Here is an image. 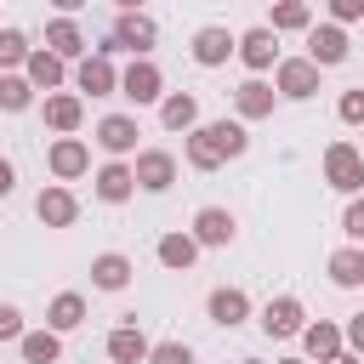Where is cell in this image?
I'll use <instances>...</instances> for the list:
<instances>
[{
  "label": "cell",
  "instance_id": "7",
  "mask_svg": "<svg viewBox=\"0 0 364 364\" xmlns=\"http://www.w3.org/2000/svg\"><path fill=\"white\" fill-rule=\"evenodd\" d=\"M74 91H91V97H119V68H114V57L85 51V57L74 63Z\"/></svg>",
  "mask_w": 364,
  "mask_h": 364
},
{
  "label": "cell",
  "instance_id": "5",
  "mask_svg": "<svg viewBox=\"0 0 364 364\" xmlns=\"http://www.w3.org/2000/svg\"><path fill=\"white\" fill-rule=\"evenodd\" d=\"M119 97L136 102V108H142V102H159V97H165V74H159V63H154V57H131V68L119 74Z\"/></svg>",
  "mask_w": 364,
  "mask_h": 364
},
{
  "label": "cell",
  "instance_id": "39",
  "mask_svg": "<svg viewBox=\"0 0 364 364\" xmlns=\"http://www.w3.org/2000/svg\"><path fill=\"white\" fill-rule=\"evenodd\" d=\"M341 347H347V353H358V358H364V313H353V318H347V324H341Z\"/></svg>",
  "mask_w": 364,
  "mask_h": 364
},
{
  "label": "cell",
  "instance_id": "29",
  "mask_svg": "<svg viewBox=\"0 0 364 364\" xmlns=\"http://www.w3.org/2000/svg\"><path fill=\"white\" fill-rule=\"evenodd\" d=\"M273 34H307L313 28V0H273Z\"/></svg>",
  "mask_w": 364,
  "mask_h": 364
},
{
  "label": "cell",
  "instance_id": "28",
  "mask_svg": "<svg viewBox=\"0 0 364 364\" xmlns=\"http://www.w3.org/2000/svg\"><path fill=\"white\" fill-rule=\"evenodd\" d=\"M205 131H210V142H216L222 165H228V159H239V154L250 148V131H245V119H210Z\"/></svg>",
  "mask_w": 364,
  "mask_h": 364
},
{
  "label": "cell",
  "instance_id": "27",
  "mask_svg": "<svg viewBox=\"0 0 364 364\" xmlns=\"http://www.w3.org/2000/svg\"><path fill=\"white\" fill-rule=\"evenodd\" d=\"M17 353H23V364H57L63 358V336L57 330H23Z\"/></svg>",
  "mask_w": 364,
  "mask_h": 364
},
{
  "label": "cell",
  "instance_id": "41",
  "mask_svg": "<svg viewBox=\"0 0 364 364\" xmlns=\"http://www.w3.org/2000/svg\"><path fill=\"white\" fill-rule=\"evenodd\" d=\"M324 364H364V358H358V353H347V347H341V353H330V358H324Z\"/></svg>",
  "mask_w": 364,
  "mask_h": 364
},
{
  "label": "cell",
  "instance_id": "12",
  "mask_svg": "<svg viewBox=\"0 0 364 364\" xmlns=\"http://www.w3.org/2000/svg\"><path fill=\"white\" fill-rule=\"evenodd\" d=\"M347 28L341 23H313L307 28V63H318V68H336V63H347Z\"/></svg>",
  "mask_w": 364,
  "mask_h": 364
},
{
  "label": "cell",
  "instance_id": "1",
  "mask_svg": "<svg viewBox=\"0 0 364 364\" xmlns=\"http://www.w3.org/2000/svg\"><path fill=\"white\" fill-rule=\"evenodd\" d=\"M159 46V23L148 17V11H119L114 17V28H108V40L97 46L102 57H114V51H131V57H148Z\"/></svg>",
  "mask_w": 364,
  "mask_h": 364
},
{
  "label": "cell",
  "instance_id": "38",
  "mask_svg": "<svg viewBox=\"0 0 364 364\" xmlns=\"http://www.w3.org/2000/svg\"><path fill=\"white\" fill-rule=\"evenodd\" d=\"M23 336V313H17V301H0V341H17Z\"/></svg>",
  "mask_w": 364,
  "mask_h": 364
},
{
  "label": "cell",
  "instance_id": "35",
  "mask_svg": "<svg viewBox=\"0 0 364 364\" xmlns=\"http://www.w3.org/2000/svg\"><path fill=\"white\" fill-rule=\"evenodd\" d=\"M341 233H347L353 245H364V193L347 199V210H341Z\"/></svg>",
  "mask_w": 364,
  "mask_h": 364
},
{
  "label": "cell",
  "instance_id": "20",
  "mask_svg": "<svg viewBox=\"0 0 364 364\" xmlns=\"http://www.w3.org/2000/svg\"><path fill=\"white\" fill-rule=\"evenodd\" d=\"M131 273H136V267H131L125 250H102V256H91V284L108 290V296H119V290L131 284Z\"/></svg>",
  "mask_w": 364,
  "mask_h": 364
},
{
  "label": "cell",
  "instance_id": "19",
  "mask_svg": "<svg viewBox=\"0 0 364 364\" xmlns=\"http://www.w3.org/2000/svg\"><path fill=\"white\" fill-rule=\"evenodd\" d=\"M148 353H154V341L142 336L136 318H125L119 330H108V358L114 364H148Z\"/></svg>",
  "mask_w": 364,
  "mask_h": 364
},
{
  "label": "cell",
  "instance_id": "6",
  "mask_svg": "<svg viewBox=\"0 0 364 364\" xmlns=\"http://www.w3.org/2000/svg\"><path fill=\"white\" fill-rule=\"evenodd\" d=\"M131 176H136L142 193H165V188L176 182V154H171V148H136Z\"/></svg>",
  "mask_w": 364,
  "mask_h": 364
},
{
  "label": "cell",
  "instance_id": "9",
  "mask_svg": "<svg viewBox=\"0 0 364 364\" xmlns=\"http://www.w3.org/2000/svg\"><path fill=\"white\" fill-rule=\"evenodd\" d=\"M233 57H239V63H245L250 74H267V68L279 63V34H273L267 23H256V28H245V34H239Z\"/></svg>",
  "mask_w": 364,
  "mask_h": 364
},
{
  "label": "cell",
  "instance_id": "13",
  "mask_svg": "<svg viewBox=\"0 0 364 364\" xmlns=\"http://www.w3.org/2000/svg\"><path fill=\"white\" fill-rule=\"evenodd\" d=\"M40 119H46L57 136H74L80 119H85V97H80V91H51V97H40Z\"/></svg>",
  "mask_w": 364,
  "mask_h": 364
},
{
  "label": "cell",
  "instance_id": "11",
  "mask_svg": "<svg viewBox=\"0 0 364 364\" xmlns=\"http://www.w3.org/2000/svg\"><path fill=\"white\" fill-rule=\"evenodd\" d=\"M273 341H290V336H301V324H307V307L296 301V296H273V301H262V318H256Z\"/></svg>",
  "mask_w": 364,
  "mask_h": 364
},
{
  "label": "cell",
  "instance_id": "24",
  "mask_svg": "<svg viewBox=\"0 0 364 364\" xmlns=\"http://www.w3.org/2000/svg\"><path fill=\"white\" fill-rule=\"evenodd\" d=\"M159 125L188 136V131L199 125V97H193V91H165V97H159Z\"/></svg>",
  "mask_w": 364,
  "mask_h": 364
},
{
  "label": "cell",
  "instance_id": "2",
  "mask_svg": "<svg viewBox=\"0 0 364 364\" xmlns=\"http://www.w3.org/2000/svg\"><path fill=\"white\" fill-rule=\"evenodd\" d=\"M318 63H307V57H279L273 63V91L284 97V102H307V97H318Z\"/></svg>",
  "mask_w": 364,
  "mask_h": 364
},
{
  "label": "cell",
  "instance_id": "15",
  "mask_svg": "<svg viewBox=\"0 0 364 364\" xmlns=\"http://www.w3.org/2000/svg\"><path fill=\"white\" fill-rule=\"evenodd\" d=\"M91 193H97L102 205H125V199L136 193L131 159H108V165H97V176H91Z\"/></svg>",
  "mask_w": 364,
  "mask_h": 364
},
{
  "label": "cell",
  "instance_id": "3",
  "mask_svg": "<svg viewBox=\"0 0 364 364\" xmlns=\"http://www.w3.org/2000/svg\"><path fill=\"white\" fill-rule=\"evenodd\" d=\"M324 182L336 188V193H364V154L353 148V142H330L324 148Z\"/></svg>",
  "mask_w": 364,
  "mask_h": 364
},
{
  "label": "cell",
  "instance_id": "32",
  "mask_svg": "<svg viewBox=\"0 0 364 364\" xmlns=\"http://www.w3.org/2000/svg\"><path fill=\"white\" fill-rule=\"evenodd\" d=\"M34 108V85L23 74H0V114H28Z\"/></svg>",
  "mask_w": 364,
  "mask_h": 364
},
{
  "label": "cell",
  "instance_id": "22",
  "mask_svg": "<svg viewBox=\"0 0 364 364\" xmlns=\"http://www.w3.org/2000/svg\"><path fill=\"white\" fill-rule=\"evenodd\" d=\"M324 273H330L336 290H364V245H341V250H330Z\"/></svg>",
  "mask_w": 364,
  "mask_h": 364
},
{
  "label": "cell",
  "instance_id": "31",
  "mask_svg": "<svg viewBox=\"0 0 364 364\" xmlns=\"http://www.w3.org/2000/svg\"><path fill=\"white\" fill-rule=\"evenodd\" d=\"M182 159H188L193 171H216V165H222V154H216V142H210L205 125H193V131L182 136Z\"/></svg>",
  "mask_w": 364,
  "mask_h": 364
},
{
  "label": "cell",
  "instance_id": "43",
  "mask_svg": "<svg viewBox=\"0 0 364 364\" xmlns=\"http://www.w3.org/2000/svg\"><path fill=\"white\" fill-rule=\"evenodd\" d=\"M114 6H119V11H142L148 0H114Z\"/></svg>",
  "mask_w": 364,
  "mask_h": 364
},
{
  "label": "cell",
  "instance_id": "36",
  "mask_svg": "<svg viewBox=\"0 0 364 364\" xmlns=\"http://www.w3.org/2000/svg\"><path fill=\"white\" fill-rule=\"evenodd\" d=\"M336 114H341L347 125H364V85H358V91H341V102H336Z\"/></svg>",
  "mask_w": 364,
  "mask_h": 364
},
{
  "label": "cell",
  "instance_id": "14",
  "mask_svg": "<svg viewBox=\"0 0 364 364\" xmlns=\"http://www.w3.org/2000/svg\"><path fill=\"white\" fill-rule=\"evenodd\" d=\"M34 216H40L46 228H74V222H80V199H74V188H63V182L40 188V193H34Z\"/></svg>",
  "mask_w": 364,
  "mask_h": 364
},
{
  "label": "cell",
  "instance_id": "42",
  "mask_svg": "<svg viewBox=\"0 0 364 364\" xmlns=\"http://www.w3.org/2000/svg\"><path fill=\"white\" fill-rule=\"evenodd\" d=\"M51 6H57L63 17H74V11H80V6H91V0H51Z\"/></svg>",
  "mask_w": 364,
  "mask_h": 364
},
{
  "label": "cell",
  "instance_id": "23",
  "mask_svg": "<svg viewBox=\"0 0 364 364\" xmlns=\"http://www.w3.org/2000/svg\"><path fill=\"white\" fill-rule=\"evenodd\" d=\"M46 51H57L63 63H80L85 57V28L74 17H51L46 23Z\"/></svg>",
  "mask_w": 364,
  "mask_h": 364
},
{
  "label": "cell",
  "instance_id": "16",
  "mask_svg": "<svg viewBox=\"0 0 364 364\" xmlns=\"http://www.w3.org/2000/svg\"><path fill=\"white\" fill-rule=\"evenodd\" d=\"M233 46H239V34H228L222 23H205V28L193 34V46H188V51H193V63H199V68H222V63L233 57Z\"/></svg>",
  "mask_w": 364,
  "mask_h": 364
},
{
  "label": "cell",
  "instance_id": "10",
  "mask_svg": "<svg viewBox=\"0 0 364 364\" xmlns=\"http://www.w3.org/2000/svg\"><path fill=\"white\" fill-rule=\"evenodd\" d=\"M46 165H51L57 182H80V176L91 171V148H85V136H57V142L46 148Z\"/></svg>",
  "mask_w": 364,
  "mask_h": 364
},
{
  "label": "cell",
  "instance_id": "18",
  "mask_svg": "<svg viewBox=\"0 0 364 364\" xmlns=\"http://www.w3.org/2000/svg\"><path fill=\"white\" fill-rule=\"evenodd\" d=\"M273 108H279V91H273L262 74H250L245 85H233V114H239V119H267Z\"/></svg>",
  "mask_w": 364,
  "mask_h": 364
},
{
  "label": "cell",
  "instance_id": "34",
  "mask_svg": "<svg viewBox=\"0 0 364 364\" xmlns=\"http://www.w3.org/2000/svg\"><path fill=\"white\" fill-rule=\"evenodd\" d=\"M148 364H193V347L188 341H154Z\"/></svg>",
  "mask_w": 364,
  "mask_h": 364
},
{
  "label": "cell",
  "instance_id": "21",
  "mask_svg": "<svg viewBox=\"0 0 364 364\" xmlns=\"http://www.w3.org/2000/svg\"><path fill=\"white\" fill-rule=\"evenodd\" d=\"M205 313H210V324H222V330H233V324H245V318H250V296H245L239 284H222V290H210V301H205Z\"/></svg>",
  "mask_w": 364,
  "mask_h": 364
},
{
  "label": "cell",
  "instance_id": "33",
  "mask_svg": "<svg viewBox=\"0 0 364 364\" xmlns=\"http://www.w3.org/2000/svg\"><path fill=\"white\" fill-rule=\"evenodd\" d=\"M28 51H34V46H28L23 28H0V74H17V68L28 63Z\"/></svg>",
  "mask_w": 364,
  "mask_h": 364
},
{
  "label": "cell",
  "instance_id": "30",
  "mask_svg": "<svg viewBox=\"0 0 364 364\" xmlns=\"http://www.w3.org/2000/svg\"><path fill=\"white\" fill-rule=\"evenodd\" d=\"M301 347H307V358H330V353H341V324H330V318H318V324H301Z\"/></svg>",
  "mask_w": 364,
  "mask_h": 364
},
{
  "label": "cell",
  "instance_id": "25",
  "mask_svg": "<svg viewBox=\"0 0 364 364\" xmlns=\"http://www.w3.org/2000/svg\"><path fill=\"white\" fill-rule=\"evenodd\" d=\"M80 324H85V296H80V290H57L51 307H46V330L68 336V330H80Z\"/></svg>",
  "mask_w": 364,
  "mask_h": 364
},
{
  "label": "cell",
  "instance_id": "44",
  "mask_svg": "<svg viewBox=\"0 0 364 364\" xmlns=\"http://www.w3.org/2000/svg\"><path fill=\"white\" fill-rule=\"evenodd\" d=\"M273 364H307V358H273Z\"/></svg>",
  "mask_w": 364,
  "mask_h": 364
},
{
  "label": "cell",
  "instance_id": "40",
  "mask_svg": "<svg viewBox=\"0 0 364 364\" xmlns=\"http://www.w3.org/2000/svg\"><path fill=\"white\" fill-rule=\"evenodd\" d=\"M11 188H17V165H11V159H6V154H0V199H6V193H11Z\"/></svg>",
  "mask_w": 364,
  "mask_h": 364
},
{
  "label": "cell",
  "instance_id": "37",
  "mask_svg": "<svg viewBox=\"0 0 364 364\" xmlns=\"http://www.w3.org/2000/svg\"><path fill=\"white\" fill-rule=\"evenodd\" d=\"M324 6H330V23H341V28L364 17V0H324Z\"/></svg>",
  "mask_w": 364,
  "mask_h": 364
},
{
  "label": "cell",
  "instance_id": "4",
  "mask_svg": "<svg viewBox=\"0 0 364 364\" xmlns=\"http://www.w3.org/2000/svg\"><path fill=\"white\" fill-rule=\"evenodd\" d=\"M193 245L199 250H222V245H233L239 239V216L228 210V205H205V210H193Z\"/></svg>",
  "mask_w": 364,
  "mask_h": 364
},
{
  "label": "cell",
  "instance_id": "8",
  "mask_svg": "<svg viewBox=\"0 0 364 364\" xmlns=\"http://www.w3.org/2000/svg\"><path fill=\"white\" fill-rule=\"evenodd\" d=\"M136 136H142V131H136L131 114H102L97 131H91V142H97L108 159H131V154H136Z\"/></svg>",
  "mask_w": 364,
  "mask_h": 364
},
{
  "label": "cell",
  "instance_id": "45",
  "mask_svg": "<svg viewBox=\"0 0 364 364\" xmlns=\"http://www.w3.org/2000/svg\"><path fill=\"white\" fill-rule=\"evenodd\" d=\"M267 6H273V0H267Z\"/></svg>",
  "mask_w": 364,
  "mask_h": 364
},
{
  "label": "cell",
  "instance_id": "26",
  "mask_svg": "<svg viewBox=\"0 0 364 364\" xmlns=\"http://www.w3.org/2000/svg\"><path fill=\"white\" fill-rule=\"evenodd\" d=\"M154 256H159V267H171V273H188L193 262H199V245H193V233H165L159 245H154Z\"/></svg>",
  "mask_w": 364,
  "mask_h": 364
},
{
  "label": "cell",
  "instance_id": "17",
  "mask_svg": "<svg viewBox=\"0 0 364 364\" xmlns=\"http://www.w3.org/2000/svg\"><path fill=\"white\" fill-rule=\"evenodd\" d=\"M23 80H28L34 91H46V97H51V91H63V80H68V63H63L57 51L34 46V51H28V63H23Z\"/></svg>",
  "mask_w": 364,
  "mask_h": 364
}]
</instances>
